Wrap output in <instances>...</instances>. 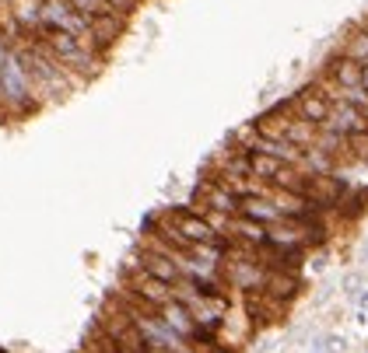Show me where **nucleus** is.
Wrapping results in <instances>:
<instances>
[{
  "mask_svg": "<svg viewBox=\"0 0 368 353\" xmlns=\"http://www.w3.org/2000/svg\"><path fill=\"white\" fill-rule=\"evenodd\" d=\"M15 53H18V60H21V67H25L32 88H35L39 105L60 102V98L74 95V91L84 84L81 77H74L67 67H60L57 60H53L49 49L39 42V35H18V39H15Z\"/></svg>",
  "mask_w": 368,
  "mask_h": 353,
  "instance_id": "f257e3e1",
  "label": "nucleus"
},
{
  "mask_svg": "<svg viewBox=\"0 0 368 353\" xmlns=\"http://www.w3.org/2000/svg\"><path fill=\"white\" fill-rule=\"evenodd\" d=\"M39 42L49 49L53 60H57L60 67H67L74 77L91 81V77L102 74V53H95L84 39H77L71 32H60V28H42Z\"/></svg>",
  "mask_w": 368,
  "mask_h": 353,
  "instance_id": "f03ea898",
  "label": "nucleus"
},
{
  "mask_svg": "<svg viewBox=\"0 0 368 353\" xmlns=\"http://www.w3.org/2000/svg\"><path fill=\"white\" fill-rule=\"evenodd\" d=\"M39 98H35V88L18 60V53L11 49V56L0 67V115H11V120H25V115L39 112Z\"/></svg>",
  "mask_w": 368,
  "mask_h": 353,
  "instance_id": "7ed1b4c3",
  "label": "nucleus"
},
{
  "mask_svg": "<svg viewBox=\"0 0 368 353\" xmlns=\"http://www.w3.org/2000/svg\"><path fill=\"white\" fill-rule=\"evenodd\" d=\"M193 210H214V213H225V217H235L239 213V193L218 179V175H203L193 189V200H190Z\"/></svg>",
  "mask_w": 368,
  "mask_h": 353,
  "instance_id": "20e7f679",
  "label": "nucleus"
},
{
  "mask_svg": "<svg viewBox=\"0 0 368 353\" xmlns=\"http://www.w3.org/2000/svg\"><path fill=\"white\" fill-rule=\"evenodd\" d=\"M158 217H162V220L179 234V238L190 242V245H214V242L221 238V234L210 227L193 207H169V210H162Z\"/></svg>",
  "mask_w": 368,
  "mask_h": 353,
  "instance_id": "39448f33",
  "label": "nucleus"
},
{
  "mask_svg": "<svg viewBox=\"0 0 368 353\" xmlns=\"http://www.w3.org/2000/svg\"><path fill=\"white\" fill-rule=\"evenodd\" d=\"M127 294H130V298H137L151 312H162L169 301H176V287L172 283H162V280L151 276V273H144L140 266H130V273H127Z\"/></svg>",
  "mask_w": 368,
  "mask_h": 353,
  "instance_id": "423d86ee",
  "label": "nucleus"
},
{
  "mask_svg": "<svg viewBox=\"0 0 368 353\" xmlns=\"http://www.w3.org/2000/svg\"><path fill=\"white\" fill-rule=\"evenodd\" d=\"M347 179H340L337 171H323V175H309L305 171V182H302V196L315 207V210H333L337 203H344L347 196Z\"/></svg>",
  "mask_w": 368,
  "mask_h": 353,
  "instance_id": "0eeeda50",
  "label": "nucleus"
},
{
  "mask_svg": "<svg viewBox=\"0 0 368 353\" xmlns=\"http://www.w3.org/2000/svg\"><path fill=\"white\" fill-rule=\"evenodd\" d=\"M291 105H295V115L298 120H305V123H312V126H326V120H330V112H333V102L320 91V84H305V88H298L295 95H291Z\"/></svg>",
  "mask_w": 368,
  "mask_h": 353,
  "instance_id": "6e6552de",
  "label": "nucleus"
},
{
  "mask_svg": "<svg viewBox=\"0 0 368 353\" xmlns=\"http://www.w3.org/2000/svg\"><path fill=\"white\" fill-rule=\"evenodd\" d=\"M239 213L249 217V220H259V224H277L284 213L277 210V203L270 200V186H256L252 193L239 196Z\"/></svg>",
  "mask_w": 368,
  "mask_h": 353,
  "instance_id": "1a4fd4ad",
  "label": "nucleus"
},
{
  "mask_svg": "<svg viewBox=\"0 0 368 353\" xmlns=\"http://www.w3.org/2000/svg\"><path fill=\"white\" fill-rule=\"evenodd\" d=\"M134 266H140L144 273H151V276H158L162 283H179L183 280V266L176 263V259H169L165 252H158V249H151L147 242L140 245V252H137V263Z\"/></svg>",
  "mask_w": 368,
  "mask_h": 353,
  "instance_id": "9d476101",
  "label": "nucleus"
},
{
  "mask_svg": "<svg viewBox=\"0 0 368 353\" xmlns=\"http://www.w3.org/2000/svg\"><path fill=\"white\" fill-rule=\"evenodd\" d=\"M123 28H127V18H120V15H113V11H105V15H95V18H88L91 49L105 56V53H109V49L116 46V39L123 35Z\"/></svg>",
  "mask_w": 368,
  "mask_h": 353,
  "instance_id": "9b49d317",
  "label": "nucleus"
},
{
  "mask_svg": "<svg viewBox=\"0 0 368 353\" xmlns=\"http://www.w3.org/2000/svg\"><path fill=\"white\" fill-rule=\"evenodd\" d=\"M323 77L333 81L340 91H351V88H361V64L347 60L344 53H333L330 60L323 64Z\"/></svg>",
  "mask_w": 368,
  "mask_h": 353,
  "instance_id": "f8f14e48",
  "label": "nucleus"
},
{
  "mask_svg": "<svg viewBox=\"0 0 368 353\" xmlns=\"http://www.w3.org/2000/svg\"><path fill=\"white\" fill-rule=\"evenodd\" d=\"M228 238L239 242V245H249V249H263V245L270 242V234H267V224H259V220H249V217L235 213L232 224H228Z\"/></svg>",
  "mask_w": 368,
  "mask_h": 353,
  "instance_id": "ddd939ff",
  "label": "nucleus"
},
{
  "mask_svg": "<svg viewBox=\"0 0 368 353\" xmlns=\"http://www.w3.org/2000/svg\"><path fill=\"white\" fill-rule=\"evenodd\" d=\"M323 130H333L340 137H351L358 130H368V120H365L361 112H354L347 102H333V112H330V120H326Z\"/></svg>",
  "mask_w": 368,
  "mask_h": 353,
  "instance_id": "4468645a",
  "label": "nucleus"
},
{
  "mask_svg": "<svg viewBox=\"0 0 368 353\" xmlns=\"http://www.w3.org/2000/svg\"><path fill=\"white\" fill-rule=\"evenodd\" d=\"M284 161L274 158V154H263V151H249V179L259 182V186H270L277 175H281Z\"/></svg>",
  "mask_w": 368,
  "mask_h": 353,
  "instance_id": "2eb2a0df",
  "label": "nucleus"
},
{
  "mask_svg": "<svg viewBox=\"0 0 368 353\" xmlns=\"http://www.w3.org/2000/svg\"><path fill=\"white\" fill-rule=\"evenodd\" d=\"M337 53H344L347 60H354V64H368V25H354L347 35H344V42H340V49Z\"/></svg>",
  "mask_w": 368,
  "mask_h": 353,
  "instance_id": "dca6fc26",
  "label": "nucleus"
},
{
  "mask_svg": "<svg viewBox=\"0 0 368 353\" xmlns=\"http://www.w3.org/2000/svg\"><path fill=\"white\" fill-rule=\"evenodd\" d=\"M315 137H320V126H312V123H305V120H295L288 123V130H284V140L288 144H295L298 151H309L312 144H315Z\"/></svg>",
  "mask_w": 368,
  "mask_h": 353,
  "instance_id": "f3484780",
  "label": "nucleus"
},
{
  "mask_svg": "<svg viewBox=\"0 0 368 353\" xmlns=\"http://www.w3.org/2000/svg\"><path fill=\"white\" fill-rule=\"evenodd\" d=\"M340 102H347L354 112H361L365 120H368V91H365V88H351V91H344Z\"/></svg>",
  "mask_w": 368,
  "mask_h": 353,
  "instance_id": "a211bd4d",
  "label": "nucleus"
},
{
  "mask_svg": "<svg viewBox=\"0 0 368 353\" xmlns=\"http://www.w3.org/2000/svg\"><path fill=\"white\" fill-rule=\"evenodd\" d=\"M105 8H109L113 15H120V18H130L140 8V0H105Z\"/></svg>",
  "mask_w": 368,
  "mask_h": 353,
  "instance_id": "6ab92c4d",
  "label": "nucleus"
},
{
  "mask_svg": "<svg viewBox=\"0 0 368 353\" xmlns=\"http://www.w3.org/2000/svg\"><path fill=\"white\" fill-rule=\"evenodd\" d=\"M354 301H358V315H354V322L365 329V325H368V287H365L361 294H354Z\"/></svg>",
  "mask_w": 368,
  "mask_h": 353,
  "instance_id": "aec40b11",
  "label": "nucleus"
},
{
  "mask_svg": "<svg viewBox=\"0 0 368 353\" xmlns=\"http://www.w3.org/2000/svg\"><path fill=\"white\" fill-rule=\"evenodd\" d=\"M320 350H323V353H344V350H347V339H344V336H326V339L320 343Z\"/></svg>",
  "mask_w": 368,
  "mask_h": 353,
  "instance_id": "412c9836",
  "label": "nucleus"
},
{
  "mask_svg": "<svg viewBox=\"0 0 368 353\" xmlns=\"http://www.w3.org/2000/svg\"><path fill=\"white\" fill-rule=\"evenodd\" d=\"M344 294H347V298H354V294H358V276H347L344 280Z\"/></svg>",
  "mask_w": 368,
  "mask_h": 353,
  "instance_id": "4be33fe9",
  "label": "nucleus"
},
{
  "mask_svg": "<svg viewBox=\"0 0 368 353\" xmlns=\"http://www.w3.org/2000/svg\"><path fill=\"white\" fill-rule=\"evenodd\" d=\"M361 88H365V91H368V64H365V67H361Z\"/></svg>",
  "mask_w": 368,
  "mask_h": 353,
  "instance_id": "5701e85b",
  "label": "nucleus"
},
{
  "mask_svg": "<svg viewBox=\"0 0 368 353\" xmlns=\"http://www.w3.org/2000/svg\"><path fill=\"white\" fill-rule=\"evenodd\" d=\"M312 353H323V350H320V343H315V350H312Z\"/></svg>",
  "mask_w": 368,
  "mask_h": 353,
  "instance_id": "b1692460",
  "label": "nucleus"
},
{
  "mask_svg": "<svg viewBox=\"0 0 368 353\" xmlns=\"http://www.w3.org/2000/svg\"><path fill=\"white\" fill-rule=\"evenodd\" d=\"M365 256H368V249H365Z\"/></svg>",
  "mask_w": 368,
  "mask_h": 353,
  "instance_id": "393cba45",
  "label": "nucleus"
}]
</instances>
